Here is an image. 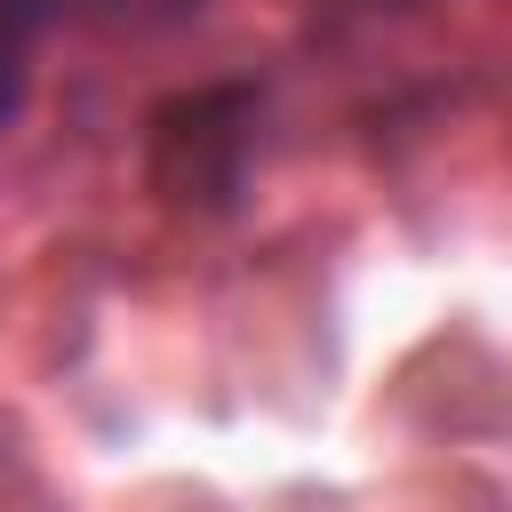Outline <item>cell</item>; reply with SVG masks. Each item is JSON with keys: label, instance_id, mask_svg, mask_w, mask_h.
I'll use <instances>...</instances> for the list:
<instances>
[{"label": "cell", "instance_id": "obj_1", "mask_svg": "<svg viewBox=\"0 0 512 512\" xmlns=\"http://www.w3.org/2000/svg\"><path fill=\"white\" fill-rule=\"evenodd\" d=\"M240 112H248V96L240 88H216V96H192L168 128H160V160H152V176L168 184V192H200V200H216V192H232V160H240Z\"/></svg>", "mask_w": 512, "mask_h": 512}]
</instances>
